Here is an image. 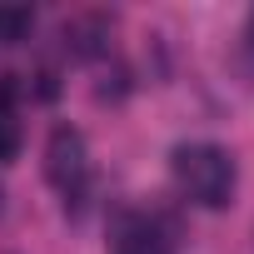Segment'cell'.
I'll use <instances>...</instances> for the list:
<instances>
[{"label":"cell","instance_id":"7","mask_svg":"<svg viewBox=\"0 0 254 254\" xmlns=\"http://www.w3.org/2000/svg\"><path fill=\"white\" fill-rule=\"evenodd\" d=\"M15 100H20L15 75H0V115H15Z\"/></svg>","mask_w":254,"mask_h":254},{"label":"cell","instance_id":"2","mask_svg":"<svg viewBox=\"0 0 254 254\" xmlns=\"http://www.w3.org/2000/svg\"><path fill=\"white\" fill-rule=\"evenodd\" d=\"M45 180L65 199V214L85 209L95 170H90V145H85V135L75 130V125H55V130H50V140H45Z\"/></svg>","mask_w":254,"mask_h":254},{"label":"cell","instance_id":"4","mask_svg":"<svg viewBox=\"0 0 254 254\" xmlns=\"http://www.w3.org/2000/svg\"><path fill=\"white\" fill-rule=\"evenodd\" d=\"M110 30H115V20L100 15V10L75 15V20L65 25V50H70L75 60H100V55H110Z\"/></svg>","mask_w":254,"mask_h":254},{"label":"cell","instance_id":"3","mask_svg":"<svg viewBox=\"0 0 254 254\" xmlns=\"http://www.w3.org/2000/svg\"><path fill=\"white\" fill-rule=\"evenodd\" d=\"M185 224L170 209H120L110 229V254H180Z\"/></svg>","mask_w":254,"mask_h":254},{"label":"cell","instance_id":"9","mask_svg":"<svg viewBox=\"0 0 254 254\" xmlns=\"http://www.w3.org/2000/svg\"><path fill=\"white\" fill-rule=\"evenodd\" d=\"M0 209H5V185H0Z\"/></svg>","mask_w":254,"mask_h":254},{"label":"cell","instance_id":"5","mask_svg":"<svg viewBox=\"0 0 254 254\" xmlns=\"http://www.w3.org/2000/svg\"><path fill=\"white\" fill-rule=\"evenodd\" d=\"M30 25H35L30 10H0V45H20L30 35Z\"/></svg>","mask_w":254,"mask_h":254},{"label":"cell","instance_id":"8","mask_svg":"<svg viewBox=\"0 0 254 254\" xmlns=\"http://www.w3.org/2000/svg\"><path fill=\"white\" fill-rule=\"evenodd\" d=\"M244 55L254 60V10H249V20H244Z\"/></svg>","mask_w":254,"mask_h":254},{"label":"cell","instance_id":"1","mask_svg":"<svg viewBox=\"0 0 254 254\" xmlns=\"http://www.w3.org/2000/svg\"><path fill=\"white\" fill-rule=\"evenodd\" d=\"M170 175H175V190L199 204V209H224L234 199V185H239V165L224 145L214 140H190V145H175L170 155Z\"/></svg>","mask_w":254,"mask_h":254},{"label":"cell","instance_id":"6","mask_svg":"<svg viewBox=\"0 0 254 254\" xmlns=\"http://www.w3.org/2000/svg\"><path fill=\"white\" fill-rule=\"evenodd\" d=\"M20 155V125L15 115H0V165H10Z\"/></svg>","mask_w":254,"mask_h":254}]
</instances>
